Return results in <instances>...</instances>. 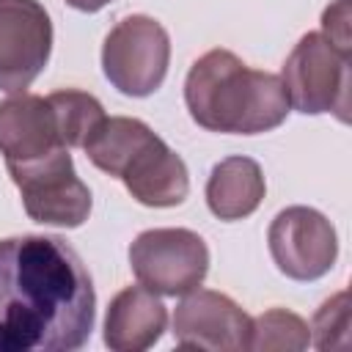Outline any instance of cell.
Wrapping results in <instances>:
<instances>
[{"label": "cell", "mask_w": 352, "mask_h": 352, "mask_svg": "<svg viewBox=\"0 0 352 352\" xmlns=\"http://www.w3.org/2000/svg\"><path fill=\"white\" fill-rule=\"evenodd\" d=\"M52 22L38 0H0V91H25L47 66Z\"/></svg>", "instance_id": "ba28073f"}, {"label": "cell", "mask_w": 352, "mask_h": 352, "mask_svg": "<svg viewBox=\"0 0 352 352\" xmlns=\"http://www.w3.org/2000/svg\"><path fill=\"white\" fill-rule=\"evenodd\" d=\"M280 82L289 107L305 116L336 113L338 121H349V55L338 52L322 33H305L294 44Z\"/></svg>", "instance_id": "3957f363"}, {"label": "cell", "mask_w": 352, "mask_h": 352, "mask_svg": "<svg viewBox=\"0 0 352 352\" xmlns=\"http://www.w3.org/2000/svg\"><path fill=\"white\" fill-rule=\"evenodd\" d=\"M184 104L198 126L226 135L270 132L292 110L280 74L250 69L231 50L220 47L204 52L190 66Z\"/></svg>", "instance_id": "7a4b0ae2"}, {"label": "cell", "mask_w": 352, "mask_h": 352, "mask_svg": "<svg viewBox=\"0 0 352 352\" xmlns=\"http://www.w3.org/2000/svg\"><path fill=\"white\" fill-rule=\"evenodd\" d=\"M170 333L182 349L239 352L250 344V316L223 292L192 289L182 294Z\"/></svg>", "instance_id": "9c48e42d"}, {"label": "cell", "mask_w": 352, "mask_h": 352, "mask_svg": "<svg viewBox=\"0 0 352 352\" xmlns=\"http://www.w3.org/2000/svg\"><path fill=\"white\" fill-rule=\"evenodd\" d=\"M170 63L168 30L146 14L124 16L102 44V72L124 96H151Z\"/></svg>", "instance_id": "277c9868"}, {"label": "cell", "mask_w": 352, "mask_h": 352, "mask_svg": "<svg viewBox=\"0 0 352 352\" xmlns=\"http://www.w3.org/2000/svg\"><path fill=\"white\" fill-rule=\"evenodd\" d=\"M66 148L47 96L14 94L0 102V154L6 168L28 165Z\"/></svg>", "instance_id": "30bf717a"}, {"label": "cell", "mask_w": 352, "mask_h": 352, "mask_svg": "<svg viewBox=\"0 0 352 352\" xmlns=\"http://www.w3.org/2000/svg\"><path fill=\"white\" fill-rule=\"evenodd\" d=\"M311 344V327L286 308H270L250 319V344L256 352H300Z\"/></svg>", "instance_id": "2e32d148"}, {"label": "cell", "mask_w": 352, "mask_h": 352, "mask_svg": "<svg viewBox=\"0 0 352 352\" xmlns=\"http://www.w3.org/2000/svg\"><path fill=\"white\" fill-rule=\"evenodd\" d=\"M129 267L148 292L182 297L204 283L209 272V248L190 228H148L129 245Z\"/></svg>", "instance_id": "5b68a950"}, {"label": "cell", "mask_w": 352, "mask_h": 352, "mask_svg": "<svg viewBox=\"0 0 352 352\" xmlns=\"http://www.w3.org/2000/svg\"><path fill=\"white\" fill-rule=\"evenodd\" d=\"M267 182L261 165L250 157H226L220 160L206 182V206L217 220H242L250 217L264 201Z\"/></svg>", "instance_id": "4fadbf2b"}, {"label": "cell", "mask_w": 352, "mask_h": 352, "mask_svg": "<svg viewBox=\"0 0 352 352\" xmlns=\"http://www.w3.org/2000/svg\"><path fill=\"white\" fill-rule=\"evenodd\" d=\"M311 344L319 349H344L349 344V294L346 292L333 294L314 314Z\"/></svg>", "instance_id": "e0dca14e"}, {"label": "cell", "mask_w": 352, "mask_h": 352, "mask_svg": "<svg viewBox=\"0 0 352 352\" xmlns=\"http://www.w3.org/2000/svg\"><path fill=\"white\" fill-rule=\"evenodd\" d=\"M168 324V311L160 294L146 286L121 289L104 314V346L113 352H143L160 341Z\"/></svg>", "instance_id": "7c38bea8"}, {"label": "cell", "mask_w": 352, "mask_h": 352, "mask_svg": "<svg viewBox=\"0 0 352 352\" xmlns=\"http://www.w3.org/2000/svg\"><path fill=\"white\" fill-rule=\"evenodd\" d=\"M107 3H113V0H66V6H72L77 11H85V14H94V11L104 8Z\"/></svg>", "instance_id": "d6986e66"}, {"label": "cell", "mask_w": 352, "mask_h": 352, "mask_svg": "<svg viewBox=\"0 0 352 352\" xmlns=\"http://www.w3.org/2000/svg\"><path fill=\"white\" fill-rule=\"evenodd\" d=\"M94 319V280L66 239H0V352H74Z\"/></svg>", "instance_id": "6da1fadb"}, {"label": "cell", "mask_w": 352, "mask_h": 352, "mask_svg": "<svg viewBox=\"0 0 352 352\" xmlns=\"http://www.w3.org/2000/svg\"><path fill=\"white\" fill-rule=\"evenodd\" d=\"M118 179L138 204L154 209L179 206L190 192V173L184 160L160 135H151L129 157Z\"/></svg>", "instance_id": "8fae6325"}, {"label": "cell", "mask_w": 352, "mask_h": 352, "mask_svg": "<svg viewBox=\"0 0 352 352\" xmlns=\"http://www.w3.org/2000/svg\"><path fill=\"white\" fill-rule=\"evenodd\" d=\"M267 245L275 267L292 280H319L338 256L333 223L311 206H286L275 214L267 231Z\"/></svg>", "instance_id": "52a82bcc"}, {"label": "cell", "mask_w": 352, "mask_h": 352, "mask_svg": "<svg viewBox=\"0 0 352 352\" xmlns=\"http://www.w3.org/2000/svg\"><path fill=\"white\" fill-rule=\"evenodd\" d=\"M151 126L140 118H129V116H104L99 121V126L88 135V140L82 143L85 157L107 176H121L124 165L129 162V157L151 138Z\"/></svg>", "instance_id": "5bb4252c"}, {"label": "cell", "mask_w": 352, "mask_h": 352, "mask_svg": "<svg viewBox=\"0 0 352 352\" xmlns=\"http://www.w3.org/2000/svg\"><path fill=\"white\" fill-rule=\"evenodd\" d=\"M322 36L344 55H349V0H336L322 14Z\"/></svg>", "instance_id": "ac0fdd59"}, {"label": "cell", "mask_w": 352, "mask_h": 352, "mask_svg": "<svg viewBox=\"0 0 352 352\" xmlns=\"http://www.w3.org/2000/svg\"><path fill=\"white\" fill-rule=\"evenodd\" d=\"M8 173L30 220L58 228H77L88 220L94 204L91 190L77 176L69 148L28 165L8 168Z\"/></svg>", "instance_id": "8992f818"}, {"label": "cell", "mask_w": 352, "mask_h": 352, "mask_svg": "<svg viewBox=\"0 0 352 352\" xmlns=\"http://www.w3.org/2000/svg\"><path fill=\"white\" fill-rule=\"evenodd\" d=\"M47 102L52 107V116H55V124H58V132L66 148H82L88 135L104 118L102 102L85 91L63 88V91L50 94Z\"/></svg>", "instance_id": "9a60e30c"}]
</instances>
